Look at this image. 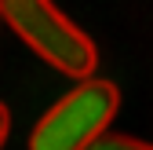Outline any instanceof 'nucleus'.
Instances as JSON below:
<instances>
[{
    "instance_id": "7ed1b4c3",
    "label": "nucleus",
    "mask_w": 153,
    "mask_h": 150,
    "mask_svg": "<svg viewBox=\"0 0 153 150\" xmlns=\"http://www.w3.org/2000/svg\"><path fill=\"white\" fill-rule=\"evenodd\" d=\"M88 150H153V143H142L135 136H113V132H106V136L95 139Z\"/></svg>"
},
{
    "instance_id": "20e7f679",
    "label": "nucleus",
    "mask_w": 153,
    "mask_h": 150,
    "mask_svg": "<svg viewBox=\"0 0 153 150\" xmlns=\"http://www.w3.org/2000/svg\"><path fill=\"white\" fill-rule=\"evenodd\" d=\"M7 136H11V114H7V106L0 103V150H4Z\"/></svg>"
},
{
    "instance_id": "f03ea898",
    "label": "nucleus",
    "mask_w": 153,
    "mask_h": 150,
    "mask_svg": "<svg viewBox=\"0 0 153 150\" xmlns=\"http://www.w3.org/2000/svg\"><path fill=\"white\" fill-rule=\"evenodd\" d=\"M120 110V92L102 77H88L55 103L36 121L29 150H88L99 136H106L109 121Z\"/></svg>"
},
{
    "instance_id": "f257e3e1",
    "label": "nucleus",
    "mask_w": 153,
    "mask_h": 150,
    "mask_svg": "<svg viewBox=\"0 0 153 150\" xmlns=\"http://www.w3.org/2000/svg\"><path fill=\"white\" fill-rule=\"evenodd\" d=\"M0 18L18 40H26L48 66L66 77L88 81L99 66L95 40L51 4V0H0Z\"/></svg>"
}]
</instances>
